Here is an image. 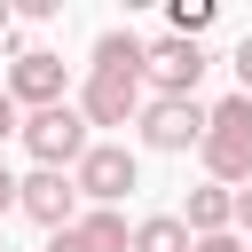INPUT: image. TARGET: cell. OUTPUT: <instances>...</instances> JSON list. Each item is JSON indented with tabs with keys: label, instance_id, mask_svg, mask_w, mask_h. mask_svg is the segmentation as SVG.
Wrapping results in <instances>:
<instances>
[{
	"label": "cell",
	"instance_id": "6da1fadb",
	"mask_svg": "<svg viewBox=\"0 0 252 252\" xmlns=\"http://www.w3.org/2000/svg\"><path fill=\"white\" fill-rule=\"evenodd\" d=\"M205 173H213L220 189H244V181H252V94H228V102H213Z\"/></svg>",
	"mask_w": 252,
	"mask_h": 252
},
{
	"label": "cell",
	"instance_id": "7a4b0ae2",
	"mask_svg": "<svg viewBox=\"0 0 252 252\" xmlns=\"http://www.w3.org/2000/svg\"><path fill=\"white\" fill-rule=\"evenodd\" d=\"M24 150L39 158V173H79V158L94 150V142H87V110H79V102L32 110V118H24Z\"/></svg>",
	"mask_w": 252,
	"mask_h": 252
},
{
	"label": "cell",
	"instance_id": "3957f363",
	"mask_svg": "<svg viewBox=\"0 0 252 252\" xmlns=\"http://www.w3.org/2000/svg\"><path fill=\"white\" fill-rule=\"evenodd\" d=\"M134 126H142V142H150V150H189V142L205 150L213 110H205V102H181V94H158V102H150Z\"/></svg>",
	"mask_w": 252,
	"mask_h": 252
},
{
	"label": "cell",
	"instance_id": "277c9868",
	"mask_svg": "<svg viewBox=\"0 0 252 252\" xmlns=\"http://www.w3.org/2000/svg\"><path fill=\"white\" fill-rule=\"evenodd\" d=\"M71 181H79V197H87V205H110V213H118V197L142 181V165H134V150H126V142H94V150L79 158V173H71Z\"/></svg>",
	"mask_w": 252,
	"mask_h": 252
},
{
	"label": "cell",
	"instance_id": "5b68a950",
	"mask_svg": "<svg viewBox=\"0 0 252 252\" xmlns=\"http://www.w3.org/2000/svg\"><path fill=\"white\" fill-rule=\"evenodd\" d=\"M79 110H87V126H126V118H142L150 102H142V79L87 71V87H79Z\"/></svg>",
	"mask_w": 252,
	"mask_h": 252
},
{
	"label": "cell",
	"instance_id": "8992f818",
	"mask_svg": "<svg viewBox=\"0 0 252 252\" xmlns=\"http://www.w3.org/2000/svg\"><path fill=\"white\" fill-rule=\"evenodd\" d=\"M150 79H158V94H181V102H197V79H205V47L197 39H150Z\"/></svg>",
	"mask_w": 252,
	"mask_h": 252
},
{
	"label": "cell",
	"instance_id": "52a82bcc",
	"mask_svg": "<svg viewBox=\"0 0 252 252\" xmlns=\"http://www.w3.org/2000/svg\"><path fill=\"white\" fill-rule=\"evenodd\" d=\"M8 94H16L24 110H55V102H63V55L24 47V55L8 63Z\"/></svg>",
	"mask_w": 252,
	"mask_h": 252
},
{
	"label": "cell",
	"instance_id": "ba28073f",
	"mask_svg": "<svg viewBox=\"0 0 252 252\" xmlns=\"http://www.w3.org/2000/svg\"><path fill=\"white\" fill-rule=\"evenodd\" d=\"M47 252H134V228H126L110 205H94V213H79L71 228H55Z\"/></svg>",
	"mask_w": 252,
	"mask_h": 252
},
{
	"label": "cell",
	"instance_id": "9c48e42d",
	"mask_svg": "<svg viewBox=\"0 0 252 252\" xmlns=\"http://www.w3.org/2000/svg\"><path fill=\"white\" fill-rule=\"evenodd\" d=\"M24 213H32L47 236L71 228V220H79V181H71V173H32V181H24Z\"/></svg>",
	"mask_w": 252,
	"mask_h": 252
},
{
	"label": "cell",
	"instance_id": "30bf717a",
	"mask_svg": "<svg viewBox=\"0 0 252 252\" xmlns=\"http://www.w3.org/2000/svg\"><path fill=\"white\" fill-rule=\"evenodd\" d=\"M189 236H228L236 228V189H220V181H205V189H189Z\"/></svg>",
	"mask_w": 252,
	"mask_h": 252
},
{
	"label": "cell",
	"instance_id": "8fae6325",
	"mask_svg": "<svg viewBox=\"0 0 252 252\" xmlns=\"http://www.w3.org/2000/svg\"><path fill=\"white\" fill-rule=\"evenodd\" d=\"M94 71L142 79V71H150V39H134V32H102V39H94Z\"/></svg>",
	"mask_w": 252,
	"mask_h": 252
},
{
	"label": "cell",
	"instance_id": "7c38bea8",
	"mask_svg": "<svg viewBox=\"0 0 252 252\" xmlns=\"http://www.w3.org/2000/svg\"><path fill=\"white\" fill-rule=\"evenodd\" d=\"M134 252H197V236L181 213H150V220H134Z\"/></svg>",
	"mask_w": 252,
	"mask_h": 252
},
{
	"label": "cell",
	"instance_id": "4fadbf2b",
	"mask_svg": "<svg viewBox=\"0 0 252 252\" xmlns=\"http://www.w3.org/2000/svg\"><path fill=\"white\" fill-rule=\"evenodd\" d=\"M213 0H173V39H197V32H213Z\"/></svg>",
	"mask_w": 252,
	"mask_h": 252
},
{
	"label": "cell",
	"instance_id": "5bb4252c",
	"mask_svg": "<svg viewBox=\"0 0 252 252\" xmlns=\"http://www.w3.org/2000/svg\"><path fill=\"white\" fill-rule=\"evenodd\" d=\"M8 134H24V102H16L8 87H0V142H8Z\"/></svg>",
	"mask_w": 252,
	"mask_h": 252
},
{
	"label": "cell",
	"instance_id": "9a60e30c",
	"mask_svg": "<svg viewBox=\"0 0 252 252\" xmlns=\"http://www.w3.org/2000/svg\"><path fill=\"white\" fill-rule=\"evenodd\" d=\"M228 63H236V94H252V32L236 39V55H228Z\"/></svg>",
	"mask_w": 252,
	"mask_h": 252
},
{
	"label": "cell",
	"instance_id": "2e32d148",
	"mask_svg": "<svg viewBox=\"0 0 252 252\" xmlns=\"http://www.w3.org/2000/svg\"><path fill=\"white\" fill-rule=\"evenodd\" d=\"M0 213H24V181H16L8 165H0Z\"/></svg>",
	"mask_w": 252,
	"mask_h": 252
},
{
	"label": "cell",
	"instance_id": "e0dca14e",
	"mask_svg": "<svg viewBox=\"0 0 252 252\" xmlns=\"http://www.w3.org/2000/svg\"><path fill=\"white\" fill-rule=\"evenodd\" d=\"M197 252H252V244H244V236L228 228V236H197Z\"/></svg>",
	"mask_w": 252,
	"mask_h": 252
},
{
	"label": "cell",
	"instance_id": "ac0fdd59",
	"mask_svg": "<svg viewBox=\"0 0 252 252\" xmlns=\"http://www.w3.org/2000/svg\"><path fill=\"white\" fill-rule=\"evenodd\" d=\"M236 228H244V236H252V181H244V189H236Z\"/></svg>",
	"mask_w": 252,
	"mask_h": 252
},
{
	"label": "cell",
	"instance_id": "d6986e66",
	"mask_svg": "<svg viewBox=\"0 0 252 252\" xmlns=\"http://www.w3.org/2000/svg\"><path fill=\"white\" fill-rule=\"evenodd\" d=\"M8 32H16V8H8V0H0V39H8Z\"/></svg>",
	"mask_w": 252,
	"mask_h": 252
}]
</instances>
